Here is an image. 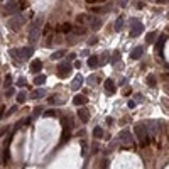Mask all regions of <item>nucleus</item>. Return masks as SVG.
<instances>
[{
	"mask_svg": "<svg viewBox=\"0 0 169 169\" xmlns=\"http://www.w3.org/2000/svg\"><path fill=\"white\" fill-rule=\"evenodd\" d=\"M85 103H86V97H83V95H76L73 98V105H85Z\"/></svg>",
	"mask_w": 169,
	"mask_h": 169,
	"instance_id": "nucleus-18",
	"label": "nucleus"
},
{
	"mask_svg": "<svg viewBox=\"0 0 169 169\" xmlns=\"http://www.w3.org/2000/svg\"><path fill=\"white\" fill-rule=\"evenodd\" d=\"M127 105H129V108H134V107H135V101H134V100H130Z\"/></svg>",
	"mask_w": 169,
	"mask_h": 169,
	"instance_id": "nucleus-40",
	"label": "nucleus"
},
{
	"mask_svg": "<svg viewBox=\"0 0 169 169\" xmlns=\"http://www.w3.org/2000/svg\"><path fill=\"white\" fill-rule=\"evenodd\" d=\"M81 85H83V76L78 74V76L73 80V83H71V90H73V91H76V90H80Z\"/></svg>",
	"mask_w": 169,
	"mask_h": 169,
	"instance_id": "nucleus-12",
	"label": "nucleus"
},
{
	"mask_svg": "<svg viewBox=\"0 0 169 169\" xmlns=\"http://www.w3.org/2000/svg\"><path fill=\"white\" fill-rule=\"evenodd\" d=\"M64 54H66L64 51H56V52H52V54H51V59H59V58H63Z\"/></svg>",
	"mask_w": 169,
	"mask_h": 169,
	"instance_id": "nucleus-26",
	"label": "nucleus"
},
{
	"mask_svg": "<svg viewBox=\"0 0 169 169\" xmlns=\"http://www.w3.org/2000/svg\"><path fill=\"white\" fill-rule=\"evenodd\" d=\"M78 117H80L81 122H88L90 120V113H88V110H85V108H78Z\"/></svg>",
	"mask_w": 169,
	"mask_h": 169,
	"instance_id": "nucleus-15",
	"label": "nucleus"
},
{
	"mask_svg": "<svg viewBox=\"0 0 169 169\" xmlns=\"http://www.w3.org/2000/svg\"><path fill=\"white\" fill-rule=\"evenodd\" d=\"M98 2H105V0H98Z\"/></svg>",
	"mask_w": 169,
	"mask_h": 169,
	"instance_id": "nucleus-50",
	"label": "nucleus"
},
{
	"mask_svg": "<svg viewBox=\"0 0 169 169\" xmlns=\"http://www.w3.org/2000/svg\"><path fill=\"white\" fill-rule=\"evenodd\" d=\"M97 150H98V147H97V144H93V149H91V152H93V154H95V152H97Z\"/></svg>",
	"mask_w": 169,
	"mask_h": 169,
	"instance_id": "nucleus-46",
	"label": "nucleus"
},
{
	"mask_svg": "<svg viewBox=\"0 0 169 169\" xmlns=\"http://www.w3.org/2000/svg\"><path fill=\"white\" fill-rule=\"evenodd\" d=\"M44 83H46V76H44V74H37V76L34 78V85H37V86L44 85Z\"/></svg>",
	"mask_w": 169,
	"mask_h": 169,
	"instance_id": "nucleus-22",
	"label": "nucleus"
},
{
	"mask_svg": "<svg viewBox=\"0 0 169 169\" xmlns=\"http://www.w3.org/2000/svg\"><path fill=\"white\" fill-rule=\"evenodd\" d=\"M26 98H27V95H26V93H24V91H20L19 95H17V103H24V101H26Z\"/></svg>",
	"mask_w": 169,
	"mask_h": 169,
	"instance_id": "nucleus-29",
	"label": "nucleus"
},
{
	"mask_svg": "<svg viewBox=\"0 0 169 169\" xmlns=\"http://www.w3.org/2000/svg\"><path fill=\"white\" fill-rule=\"evenodd\" d=\"M2 117H3V107L0 108V120H2Z\"/></svg>",
	"mask_w": 169,
	"mask_h": 169,
	"instance_id": "nucleus-47",
	"label": "nucleus"
},
{
	"mask_svg": "<svg viewBox=\"0 0 169 169\" xmlns=\"http://www.w3.org/2000/svg\"><path fill=\"white\" fill-rule=\"evenodd\" d=\"M48 101H49V103H56V97H49Z\"/></svg>",
	"mask_w": 169,
	"mask_h": 169,
	"instance_id": "nucleus-42",
	"label": "nucleus"
},
{
	"mask_svg": "<svg viewBox=\"0 0 169 169\" xmlns=\"http://www.w3.org/2000/svg\"><path fill=\"white\" fill-rule=\"evenodd\" d=\"M119 61H120V52H119V51H115V52H113V56L110 58V64H115V63H119Z\"/></svg>",
	"mask_w": 169,
	"mask_h": 169,
	"instance_id": "nucleus-25",
	"label": "nucleus"
},
{
	"mask_svg": "<svg viewBox=\"0 0 169 169\" xmlns=\"http://www.w3.org/2000/svg\"><path fill=\"white\" fill-rule=\"evenodd\" d=\"M98 61H100V66H103V64L108 61V52H103V54L98 58Z\"/></svg>",
	"mask_w": 169,
	"mask_h": 169,
	"instance_id": "nucleus-28",
	"label": "nucleus"
},
{
	"mask_svg": "<svg viewBox=\"0 0 169 169\" xmlns=\"http://www.w3.org/2000/svg\"><path fill=\"white\" fill-rule=\"evenodd\" d=\"M41 113V108H36L34 110V113H32V115H30V117H32V119H34V117H37V115H39Z\"/></svg>",
	"mask_w": 169,
	"mask_h": 169,
	"instance_id": "nucleus-37",
	"label": "nucleus"
},
{
	"mask_svg": "<svg viewBox=\"0 0 169 169\" xmlns=\"http://www.w3.org/2000/svg\"><path fill=\"white\" fill-rule=\"evenodd\" d=\"M86 19H88V15H86V14H80V15L76 17V22H78V26H81L83 22H86Z\"/></svg>",
	"mask_w": 169,
	"mask_h": 169,
	"instance_id": "nucleus-27",
	"label": "nucleus"
},
{
	"mask_svg": "<svg viewBox=\"0 0 169 169\" xmlns=\"http://www.w3.org/2000/svg\"><path fill=\"white\" fill-rule=\"evenodd\" d=\"M164 2H166V0H157V3H164Z\"/></svg>",
	"mask_w": 169,
	"mask_h": 169,
	"instance_id": "nucleus-48",
	"label": "nucleus"
},
{
	"mask_svg": "<svg viewBox=\"0 0 169 169\" xmlns=\"http://www.w3.org/2000/svg\"><path fill=\"white\" fill-rule=\"evenodd\" d=\"M162 103H164V107H168V108H169V101L166 98H162Z\"/></svg>",
	"mask_w": 169,
	"mask_h": 169,
	"instance_id": "nucleus-44",
	"label": "nucleus"
},
{
	"mask_svg": "<svg viewBox=\"0 0 169 169\" xmlns=\"http://www.w3.org/2000/svg\"><path fill=\"white\" fill-rule=\"evenodd\" d=\"M14 91H15L14 88H9V90H7V93H5V97H12V95H14Z\"/></svg>",
	"mask_w": 169,
	"mask_h": 169,
	"instance_id": "nucleus-36",
	"label": "nucleus"
},
{
	"mask_svg": "<svg viewBox=\"0 0 169 169\" xmlns=\"http://www.w3.org/2000/svg\"><path fill=\"white\" fill-rule=\"evenodd\" d=\"M93 137H95V139H103V129L97 125V127L93 129Z\"/></svg>",
	"mask_w": 169,
	"mask_h": 169,
	"instance_id": "nucleus-20",
	"label": "nucleus"
},
{
	"mask_svg": "<svg viewBox=\"0 0 169 169\" xmlns=\"http://www.w3.org/2000/svg\"><path fill=\"white\" fill-rule=\"evenodd\" d=\"M41 70H42V63H41V59H34L32 63H30V71H32V73H39Z\"/></svg>",
	"mask_w": 169,
	"mask_h": 169,
	"instance_id": "nucleus-14",
	"label": "nucleus"
},
{
	"mask_svg": "<svg viewBox=\"0 0 169 169\" xmlns=\"http://www.w3.org/2000/svg\"><path fill=\"white\" fill-rule=\"evenodd\" d=\"M70 73H71V64H68V63L58 64V76H59V78H66Z\"/></svg>",
	"mask_w": 169,
	"mask_h": 169,
	"instance_id": "nucleus-6",
	"label": "nucleus"
},
{
	"mask_svg": "<svg viewBox=\"0 0 169 169\" xmlns=\"http://www.w3.org/2000/svg\"><path fill=\"white\" fill-rule=\"evenodd\" d=\"M42 22H44V15H37L36 20L32 22V26H30V30H29V42L30 44H36L41 37V27H42Z\"/></svg>",
	"mask_w": 169,
	"mask_h": 169,
	"instance_id": "nucleus-1",
	"label": "nucleus"
},
{
	"mask_svg": "<svg viewBox=\"0 0 169 169\" xmlns=\"http://www.w3.org/2000/svg\"><path fill=\"white\" fill-rule=\"evenodd\" d=\"M44 117H56V110H48V112H44Z\"/></svg>",
	"mask_w": 169,
	"mask_h": 169,
	"instance_id": "nucleus-32",
	"label": "nucleus"
},
{
	"mask_svg": "<svg viewBox=\"0 0 169 169\" xmlns=\"http://www.w3.org/2000/svg\"><path fill=\"white\" fill-rule=\"evenodd\" d=\"M168 41V34L164 32V34H161L159 36V39H157V42H156V49H157V52H162V48H164V42Z\"/></svg>",
	"mask_w": 169,
	"mask_h": 169,
	"instance_id": "nucleus-10",
	"label": "nucleus"
},
{
	"mask_svg": "<svg viewBox=\"0 0 169 169\" xmlns=\"http://www.w3.org/2000/svg\"><path fill=\"white\" fill-rule=\"evenodd\" d=\"M44 93H46V91H44V90H36V91H34V93H30V98L32 100H37V98H42V97H44Z\"/></svg>",
	"mask_w": 169,
	"mask_h": 169,
	"instance_id": "nucleus-21",
	"label": "nucleus"
},
{
	"mask_svg": "<svg viewBox=\"0 0 169 169\" xmlns=\"http://www.w3.org/2000/svg\"><path fill=\"white\" fill-rule=\"evenodd\" d=\"M68 59H70V61H74V59H76V54H73V52H71L70 56H68Z\"/></svg>",
	"mask_w": 169,
	"mask_h": 169,
	"instance_id": "nucleus-41",
	"label": "nucleus"
},
{
	"mask_svg": "<svg viewBox=\"0 0 169 169\" xmlns=\"http://www.w3.org/2000/svg\"><path fill=\"white\" fill-rule=\"evenodd\" d=\"M17 85H19V86H26V85H27V81L24 80V78H20V80L17 81Z\"/></svg>",
	"mask_w": 169,
	"mask_h": 169,
	"instance_id": "nucleus-35",
	"label": "nucleus"
},
{
	"mask_svg": "<svg viewBox=\"0 0 169 169\" xmlns=\"http://www.w3.org/2000/svg\"><path fill=\"white\" fill-rule=\"evenodd\" d=\"M147 85H149V86H156V78H154L152 74L147 76Z\"/></svg>",
	"mask_w": 169,
	"mask_h": 169,
	"instance_id": "nucleus-31",
	"label": "nucleus"
},
{
	"mask_svg": "<svg viewBox=\"0 0 169 169\" xmlns=\"http://www.w3.org/2000/svg\"><path fill=\"white\" fill-rule=\"evenodd\" d=\"M142 54H144V48H142V46H137V48L132 49L130 58H132V59H139V58H142Z\"/></svg>",
	"mask_w": 169,
	"mask_h": 169,
	"instance_id": "nucleus-11",
	"label": "nucleus"
},
{
	"mask_svg": "<svg viewBox=\"0 0 169 169\" xmlns=\"http://www.w3.org/2000/svg\"><path fill=\"white\" fill-rule=\"evenodd\" d=\"M122 29H123V17L120 15L119 19H117V22H115V30H117V32H120Z\"/></svg>",
	"mask_w": 169,
	"mask_h": 169,
	"instance_id": "nucleus-24",
	"label": "nucleus"
},
{
	"mask_svg": "<svg viewBox=\"0 0 169 169\" xmlns=\"http://www.w3.org/2000/svg\"><path fill=\"white\" fill-rule=\"evenodd\" d=\"M144 32V24H135V26H132V30H130V37H137Z\"/></svg>",
	"mask_w": 169,
	"mask_h": 169,
	"instance_id": "nucleus-9",
	"label": "nucleus"
},
{
	"mask_svg": "<svg viewBox=\"0 0 169 169\" xmlns=\"http://www.w3.org/2000/svg\"><path fill=\"white\" fill-rule=\"evenodd\" d=\"M119 139L122 140V142H125L127 146H130V144L134 142V139H132V135H130L129 130H122V132L119 134Z\"/></svg>",
	"mask_w": 169,
	"mask_h": 169,
	"instance_id": "nucleus-8",
	"label": "nucleus"
},
{
	"mask_svg": "<svg viewBox=\"0 0 169 169\" xmlns=\"http://www.w3.org/2000/svg\"><path fill=\"white\" fill-rule=\"evenodd\" d=\"M10 83H12V76H10V74H7V76H5V83H3V85H5V88H9Z\"/></svg>",
	"mask_w": 169,
	"mask_h": 169,
	"instance_id": "nucleus-33",
	"label": "nucleus"
},
{
	"mask_svg": "<svg viewBox=\"0 0 169 169\" xmlns=\"http://www.w3.org/2000/svg\"><path fill=\"white\" fill-rule=\"evenodd\" d=\"M105 90H107L108 95H113V93H115V83L112 80H107L105 81Z\"/></svg>",
	"mask_w": 169,
	"mask_h": 169,
	"instance_id": "nucleus-16",
	"label": "nucleus"
},
{
	"mask_svg": "<svg viewBox=\"0 0 169 169\" xmlns=\"http://www.w3.org/2000/svg\"><path fill=\"white\" fill-rule=\"evenodd\" d=\"M26 20H27V19H26L22 14H17V15H14V17L9 20V27H10L12 30H19L20 27L26 24Z\"/></svg>",
	"mask_w": 169,
	"mask_h": 169,
	"instance_id": "nucleus-4",
	"label": "nucleus"
},
{
	"mask_svg": "<svg viewBox=\"0 0 169 169\" xmlns=\"http://www.w3.org/2000/svg\"><path fill=\"white\" fill-rule=\"evenodd\" d=\"M32 52H34V49L27 46V48H20V49H12L10 51V56L20 61V59H29L30 56H32Z\"/></svg>",
	"mask_w": 169,
	"mask_h": 169,
	"instance_id": "nucleus-3",
	"label": "nucleus"
},
{
	"mask_svg": "<svg viewBox=\"0 0 169 169\" xmlns=\"http://www.w3.org/2000/svg\"><path fill=\"white\" fill-rule=\"evenodd\" d=\"M166 2H169V0H166Z\"/></svg>",
	"mask_w": 169,
	"mask_h": 169,
	"instance_id": "nucleus-52",
	"label": "nucleus"
},
{
	"mask_svg": "<svg viewBox=\"0 0 169 169\" xmlns=\"http://www.w3.org/2000/svg\"><path fill=\"white\" fill-rule=\"evenodd\" d=\"M86 34V29L81 27V26H73V30H71L70 36H85Z\"/></svg>",
	"mask_w": 169,
	"mask_h": 169,
	"instance_id": "nucleus-13",
	"label": "nucleus"
},
{
	"mask_svg": "<svg viewBox=\"0 0 169 169\" xmlns=\"http://www.w3.org/2000/svg\"><path fill=\"white\" fill-rule=\"evenodd\" d=\"M156 37H157V32L152 30V32H149V34L146 36V42H147V44H152V42L156 41Z\"/></svg>",
	"mask_w": 169,
	"mask_h": 169,
	"instance_id": "nucleus-19",
	"label": "nucleus"
},
{
	"mask_svg": "<svg viewBox=\"0 0 169 169\" xmlns=\"http://www.w3.org/2000/svg\"><path fill=\"white\" fill-rule=\"evenodd\" d=\"M59 30H61V32H64V34H71L73 26H71V24H63V26L59 27Z\"/></svg>",
	"mask_w": 169,
	"mask_h": 169,
	"instance_id": "nucleus-23",
	"label": "nucleus"
},
{
	"mask_svg": "<svg viewBox=\"0 0 169 169\" xmlns=\"http://www.w3.org/2000/svg\"><path fill=\"white\" fill-rule=\"evenodd\" d=\"M20 12V5L17 3V0H9L5 5H3V14L5 15H12V14H19Z\"/></svg>",
	"mask_w": 169,
	"mask_h": 169,
	"instance_id": "nucleus-5",
	"label": "nucleus"
},
{
	"mask_svg": "<svg viewBox=\"0 0 169 169\" xmlns=\"http://www.w3.org/2000/svg\"><path fill=\"white\" fill-rule=\"evenodd\" d=\"M74 68H78V70L81 68V63H80V61H76V63H74Z\"/></svg>",
	"mask_w": 169,
	"mask_h": 169,
	"instance_id": "nucleus-45",
	"label": "nucleus"
},
{
	"mask_svg": "<svg viewBox=\"0 0 169 169\" xmlns=\"http://www.w3.org/2000/svg\"><path fill=\"white\" fill-rule=\"evenodd\" d=\"M88 66L90 68H97V66H100L98 56H90L88 58Z\"/></svg>",
	"mask_w": 169,
	"mask_h": 169,
	"instance_id": "nucleus-17",
	"label": "nucleus"
},
{
	"mask_svg": "<svg viewBox=\"0 0 169 169\" xmlns=\"http://www.w3.org/2000/svg\"><path fill=\"white\" fill-rule=\"evenodd\" d=\"M135 24H139V20H137V19H130V27H132V26H135Z\"/></svg>",
	"mask_w": 169,
	"mask_h": 169,
	"instance_id": "nucleus-39",
	"label": "nucleus"
},
{
	"mask_svg": "<svg viewBox=\"0 0 169 169\" xmlns=\"http://www.w3.org/2000/svg\"><path fill=\"white\" fill-rule=\"evenodd\" d=\"M15 110H17V105H15V107H12V108H10L9 112H7V115H12V113H14Z\"/></svg>",
	"mask_w": 169,
	"mask_h": 169,
	"instance_id": "nucleus-38",
	"label": "nucleus"
},
{
	"mask_svg": "<svg viewBox=\"0 0 169 169\" xmlns=\"http://www.w3.org/2000/svg\"><path fill=\"white\" fill-rule=\"evenodd\" d=\"M86 150H88V144H86V140H81V154L85 156Z\"/></svg>",
	"mask_w": 169,
	"mask_h": 169,
	"instance_id": "nucleus-30",
	"label": "nucleus"
},
{
	"mask_svg": "<svg viewBox=\"0 0 169 169\" xmlns=\"http://www.w3.org/2000/svg\"><path fill=\"white\" fill-rule=\"evenodd\" d=\"M7 132H9V127H2V129H0V137H3Z\"/></svg>",
	"mask_w": 169,
	"mask_h": 169,
	"instance_id": "nucleus-34",
	"label": "nucleus"
},
{
	"mask_svg": "<svg viewBox=\"0 0 169 169\" xmlns=\"http://www.w3.org/2000/svg\"><path fill=\"white\" fill-rule=\"evenodd\" d=\"M95 42H97V37H93V39H90V41H88V44H90V46H93Z\"/></svg>",
	"mask_w": 169,
	"mask_h": 169,
	"instance_id": "nucleus-43",
	"label": "nucleus"
},
{
	"mask_svg": "<svg viewBox=\"0 0 169 169\" xmlns=\"http://www.w3.org/2000/svg\"><path fill=\"white\" fill-rule=\"evenodd\" d=\"M166 78H169V73H168V74H166Z\"/></svg>",
	"mask_w": 169,
	"mask_h": 169,
	"instance_id": "nucleus-49",
	"label": "nucleus"
},
{
	"mask_svg": "<svg viewBox=\"0 0 169 169\" xmlns=\"http://www.w3.org/2000/svg\"><path fill=\"white\" fill-rule=\"evenodd\" d=\"M168 19H169V14H168Z\"/></svg>",
	"mask_w": 169,
	"mask_h": 169,
	"instance_id": "nucleus-51",
	"label": "nucleus"
},
{
	"mask_svg": "<svg viewBox=\"0 0 169 169\" xmlns=\"http://www.w3.org/2000/svg\"><path fill=\"white\" fill-rule=\"evenodd\" d=\"M86 22L90 24V29L91 30H98L101 27V19H98L97 15H88Z\"/></svg>",
	"mask_w": 169,
	"mask_h": 169,
	"instance_id": "nucleus-7",
	"label": "nucleus"
},
{
	"mask_svg": "<svg viewBox=\"0 0 169 169\" xmlns=\"http://www.w3.org/2000/svg\"><path fill=\"white\" fill-rule=\"evenodd\" d=\"M134 134L137 135V139H139V142L142 144V147H146V146L149 144V139H147V127H146V123H137V125H134Z\"/></svg>",
	"mask_w": 169,
	"mask_h": 169,
	"instance_id": "nucleus-2",
	"label": "nucleus"
}]
</instances>
